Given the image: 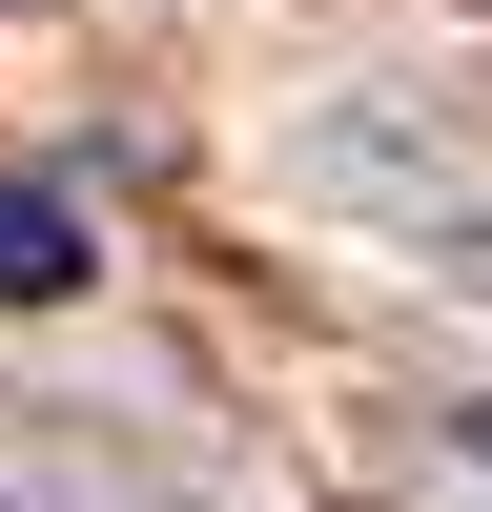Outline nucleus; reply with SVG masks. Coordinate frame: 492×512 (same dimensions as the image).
<instances>
[{
    "label": "nucleus",
    "mask_w": 492,
    "mask_h": 512,
    "mask_svg": "<svg viewBox=\"0 0 492 512\" xmlns=\"http://www.w3.org/2000/svg\"><path fill=\"white\" fill-rule=\"evenodd\" d=\"M41 287H82V205L62 185H0V308H41Z\"/></svg>",
    "instance_id": "nucleus-1"
}]
</instances>
